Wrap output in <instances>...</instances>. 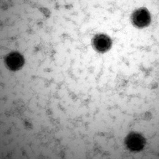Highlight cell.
<instances>
[{"label":"cell","instance_id":"cell-1","mask_svg":"<svg viewBox=\"0 0 159 159\" xmlns=\"http://www.w3.org/2000/svg\"><path fill=\"white\" fill-rule=\"evenodd\" d=\"M125 143L127 147L131 151H141L145 147V139L140 134L131 133L125 139Z\"/></svg>","mask_w":159,"mask_h":159},{"label":"cell","instance_id":"cell-2","mask_svg":"<svg viewBox=\"0 0 159 159\" xmlns=\"http://www.w3.org/2000/svg\"><path fill=\"white\" fill-rule=\"evenodd\" d=\"M132 20L134 25L137 27H145L150 23V13L145 8L139 9L133 14Z\"/></svg>","mask_w":159,"mask_h":159},{"label":"cell","instance_id":"cell-3","mask_svg":"<svg viewBox=\"0 0 159 159\" xmlns=\"http://www.w3.org/2000/svg\"><path fill=\"white\" fill-rule=\"evenodd\" d=\"M6 63L7 67L11 70H17L21 68L24 64V58L19 52H11L7 56Z\"/></svg>","mask_w":159,"mask_h":159},{"label":"cell","instance_id":"cell-4","mask_svg":"<svg viewBox=\"0 0 159 159\" xmlns=\"http://www.w3.org/2000/svg\"><path fill=\"white\" fill-rule=\"evenodd\" d=\"M93 45L99 52H106L111 46V40L105 34H98L93 39Z\"/></svg>","mask_w":159,"mask_h":159}]
</instances>
